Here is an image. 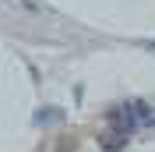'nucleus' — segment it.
Segmentation results:
<instances>
[{"label": "nucleus", "instance_id": "obj_1", "mask_svg": "<svg viewBox=\"0 0 155 152\" xmlns=\"http://www.w3.org/2000/svg\"><path fill=\"white\" fill-rule=\"evenodd\" d=\"M74 138H71V134H64V138H60V145H57V152H74Z\"/></svg>", "mask_w": 155, "mask_h": 152}]
</instances>
